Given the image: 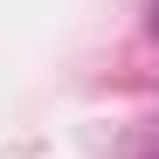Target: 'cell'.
I'll return each instance as SVG.
<instances>
[{
  "mask_svg": "<svg viewBox=\"0 0 159 159\" xmlns=\"http://www.w3.org/2000/svg\"><path fill=\"white\" fill-rule=\"evenodd\" d=\"M152 28H159V0H152Z\"/></svg>",
  "mask_w": 159,
  "mask_h": 159,
  "instance_id": "obj_1",
  "label": "cell"
}]
</instances>
